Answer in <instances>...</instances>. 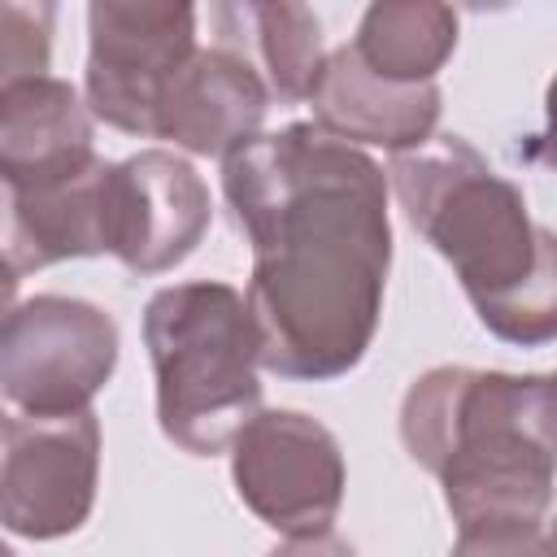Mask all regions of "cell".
I'll return each mask as SVG.
<instances>
[{
    "label": "cell",
    "mask_w": 557,
    "mask_h": 557,
    "mask_svg": "<svg viewBox=\"0 0 557 557\" xmlns=\"http://www.w3.org/2000/svg\"><path fill=\"white\" fill-rule=\"evenodd\" d=\"M231 483L283 548H322L344 505L339 440L300 409H257L231 440Z\"/></svg>",
    "instance_id": "5b68a950"
},
{
    "label": "cell",
    "mask_w": 557,
    "mask_h": 557,
    "mask_svg": "<svg viewBox=\"0 0 557 557\" xmlns=\"http://www.w3.org/2000/svg\"><path fill=\"white\" fill-rule=\"evenodd\" d=\"M405 453L444 487L457 553H544L553 374L435 366L400 400Z\"/></svg>",
    "instance_id": "7a4b0ae2"
},
{
    "label": "cell",
    "mask_w": 557,
    "mask_h": 557,
    "mask_svg": "<svg viewBox=\"0 0 557 557\" xmlns=\"http://www.w3.org/2000/svg\"><path fill=\"white\" fill-rule=\"evenodd\" d=\"M100 487V422L87 409L9 422L0 453V527L22 540L74 535Z\"/></svg>",
    "instance_id": "ba28073f"
},
{
    "label": "cell",
    "mask_w": 557,
    "mask_h": 557,
    "mask_svg": "<svg viewBox=\"0 0 557 557\" xmlns=\"http://www.w3.org/2000/svg\"><path fill=\"white\" fill-rule=\"evenodd\" d=\"M52 26H57V4L0 0V91H9L22 78L48 74Z\"/></svg>",
    "instance_id": "2e32d148"
},
{
    "label": "cell",
    "mask_w": 557,
    "mask_h": 557,
    "mask_svg": "<svg viewBox=\"0 0 557 557\" xmlns=\"http://www.w3.org/2000/svg\"><path fill=\"white\" fill-rule=\"evenodd\" d=\"M96 161L91 109L74 83L35 74L0 91V178L48 183Z\"/></svg>",
    "instance_id": "4fadbf2b"
},
{
    "label": "cell",
    "mask_w": 557,
    "mask_h": 557,
    "mask_svg": "<svg viewBox=\"0 0 557 557\" xmlns=\"http://www.w3.org/2000/svg\"><path fill=\"white\" fill-rule=\"evenodd\" d=\"M196 52V0H87V109L148 139L170 74Z\"/></svg>",
    "instance_id": "52a82bcc"
},
{
    "label": "cell",
    "mask_w": 557,
    "mask_h": 557,
    "mask_svg": "<svg viewBox=\"0 0 557 557\" xmlns=\"http://www.w3.org/2000/svg\"><path fill=\"white\" fill-rule=\"evenodd\" d=\"M387 187L409 226L453 265L479 322L518 348L557 335V244L522 191L461 135L392 152Z\"/></svg>",
    "instance_id": "3957f363"
},
{
    "label": "cell",
    "mask_w": 557,
    "mask_h": 557,
    "mask_svg": "<svg viewBox=\"0 0 557 557\" xmlns=\"http://www.w3.org/2000/svg\"><path fill=\"white\" fill-rule=\"evenodd\" d=\"M265 83L226 48H196L161 87L148 139H165L191 157H226L265 122Z\"/></svg>",
    "instance_id": "30bf717a"
},
{
    "label": "cell",
    "mask_w": 557,
    "mask_h": 557,
    "mask_svg": "<svg viewBox=\"0 0 557 557\" xmlns=\"http://www.w3.org/2000/svg\"><path fill=\"white\" fill-rule=\"evenodd\" d=\"M461 9H470V13H505V9H513L518 0H457Z\"/></svg>",
    "instance_id": "ac0fdd59"
},
{
    "label": "cell",
    "mask_w": 557,
    "mask_h": 557,
    "mask_svg": "<svg viewBox=\"0 0 557 557\" xmlns=\"http://www.w3.org/2000/svg\"><path fill=\"white\" fill-rule=\"evenodd\" d=\"M213 39L278 104H300L322 70V26L305 0H213Z\"/></svg>",
    "instance_id": "5bb4252c"
},
{
    "label": "cell",
    "mask_w": 557,
    "mask_h": 557,
    "mask_svg": "<svg viewBox=\"0 0 557 557\" xmlns=\"http://www.w3.org/2000/svg\"><path fill=\"white\" fill-rule=\"evenodd\" d=\"M222 196L252 248L244 300L261 370L292 383L357 370L392 270L383 165L318 122H292L222 157Z\"/></svg>",
    "instance_id": "6da1fadb"
},
{
    "label": "cell",
    "mask_w": 557,
    "mask_h": 557,
    "mask_svg": "<svg viewBox=\"0 0 557 557\" xmlns=\"http://www.w3.org/2000/svg\"><path fill=\"white\" fill-rule=\"evenodd\" d=\"M104 178L109 161L96 157L78 174L48 183L0 178V261L17 274L48 270L57 261L104 252Z\"/></svg>",
    "instance_id": "8fae6325"
},
{
    "label": "cell",
    "mask_w": 557,
    "mask_h": 557,
    "mask_svg": "<svg viewBox=\"0 0 557 557\" xmlns=\"http://www.w3.org/2000/svg\"><path fill=\"white\" fill-rule=\"evenodd\" d=\"M144 344L161 435L191 457L226 453L235 431L261 409V344L244 292L209 278L152 292L144 305Z\"/></svg>",
    "instance_id": "277c9868"
},
{
    "label": "cell",
    "mask_w": 557,
    "mask_h": 557,
    "mask_svg": "<svg viewBox=\"0 0 557 557\" xmlns=\"http://www.w3.org/2000/svg\"><path fill=\"white\" fill-rule=\"evenodd\" d=\"M39 4H57V0H39Z\"/></svg>",
    "instance_id": "ffe728a7"
},
{
    "label": "cell",
    "mask_w": 557,
    "mask_h": 557,
    "mask_svg": "<svg viewBox=\"0 0 557 557\" xmlns=\"http://www.w3.org/2000/svg\"><path fill=\"white\" fill-rule=\"evenodd\" d=\"M457 35L453 0H370L348 48L392 83H435L457 52Z\"/></svg>",
    "instance_id": "9a60e30c"
},
{
    "label": "cell",
    "mask_w": 557,
    "mask_h": 557,
    "mask_svg": "<svg viewBox=\"0 0 557 557\" xmlns=\"http://www.w3.org/2000/svg\"><path fill=\"white\" fill-rule=\"evenodd\" d=\"M305 100L313 104V122L335 139L387 152H405L431 139L444 104L435 83H392L366 70L348 44L322 57V70Z\"/></svg>",
    "instance_id": "7c38bea8"
},
{
    "label": "cell",
    "mask_w": 557,
    "mask_h": 557,
    "mask_svg": "<svg viewBox=\"0 0 557 557\" xmlns=\"http://www.w3.org/2000/svg\"><path fill=\"white\" fill-rule=\"evenodd\" d=\"M213 222L209 187L165 148L109 161L104 178V252L131 274H165L183 265Z\"/></svg>",
    "instance_id": "9c48e42d"
},
{
    "label": "cell",
    "mask_w": 557,
    "mask_h": 557,
    "mask_svg": "<svg viewBox=\"0 0 557 557\" xmlns=\"http://www.w3.org/2000/svg\"><path fill=\"white\" fill-rule=\"evenodd\" d=\"M4 431H9V418H4V409H0V453H4Z\"/></svg>",
    "instance_id": "d6986e66"
},
{
    "label": "cell",
    "mask_w": 557,
    "mask_h": 557,
    "mask_svg": "<svg viewBox=\"0 0 557 557\" xmlns=\"http://www.w3.org/2000/svg\"><path fill=\"white\" fill-rule=\"evenodd\" d=\"M17 278H22V274H17L9 261H0V318L13 309V296H17Z\"/></svg>",
    "instance_id": "e0dca14e"
},
{
    "label": "cell",
    "mask_w": 557,
    "mask_h": 557,
    "mask_svg": "<svg viewBox=\"0 0 557 557\" xmlns=\"http://www.w3.org/2000/svg\"><path fill=\"white\" fill-rule=\"evenodd\" d=\"M117 322L83 296L39 292L0 318V392L22 413L87 409L117 370Z\"/></svg>",
    "instance_id": "8992f818"
}]
</instances>
